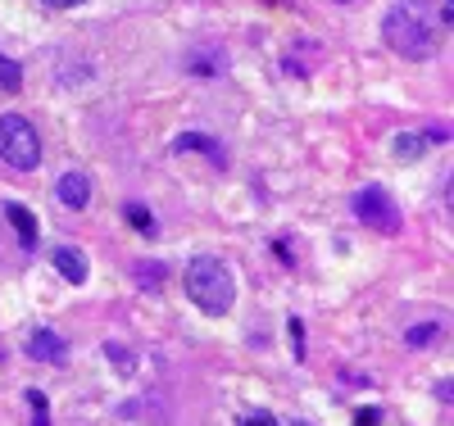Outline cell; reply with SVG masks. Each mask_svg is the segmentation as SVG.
<instances>
[{"mask_svg":"<svg viewBox=\"0 0 454 426\" xmlns=\"http://www.w3.org/2000/svg\"><path fill=\"white\" fill-rule=\"evenodd\" d=\"M450 23V10H432V0H395L382 14L387 46L404 59H432L441 50V32Z\"/></svg>","mask_w":454,"mask_h":426,"instance_id":"cell-1","label":"cell"},{"mask_svg":"<svg viewBox=\"0 0 454 426\" xmlns=\"http://www.w3.org/2000/svg\"><path fill=\"white\" fill-rule=\"evenodd\" d=\"M186 295H192V304L200 308V314H214L223 318L227 308H232L237 299V277H232V267H227L223 259H192L186 263Z\"/></svg>","mask_w":454,"mask_h":426,"instance_id":"cell-2","label":"cell"},{"mask_svg":"<svg viewBox=\"0 0 454 426\" xmlns=\"http://www.w3.org/2000/svg\"><path fill=\"white\" fill-rule=\"evenodd\" d=\"M0 159L19 173H32L42 164V141H36V128L23 113H5V119H0Z\"/></svg>","mask_w":454,"mask_h":426,"instance_id":"cell-3","label":"cell"},{"mask_svg":"<svg viewBox=\"0 0 454 426\" xmlns=\"http://www.w3.org/2000/svg\"><path fill=\"white\" fill-rule=\"evenodd\" d=\"M355 218L364 222V227H372V231H400V209H395V200L387 196L382 186H364L359 196H355Z\"/></svg>","mask_w":454,"mask_h":426,"instance_id":"cell-4","label":"cell"},{"mask_svg":"<svg viewBox=\"0 0 454 426\" xmlns=\"http://www.w3.org/2000/svg\"><path fill=\"white\" fill-rule=\"evenodd\" d=\"M55 196L68 205V209H87L91 205V177L87 173H64L55 182Z\"/></svg>","mask_w":454,"mask_h":426,"instance_id":"cell-5","label":"cell"},{"mask_svg":"<svg viewBox=\"0 0 454 426\" xmlns=\"http://www.w3.org/2000/svg\"><path fill=\"white\" fill-rule=\"evenodd\" d=\"M27 354L36 359V363H64V354H68V345L55 336V331H32V340H27Z\"/></svg>","mask_w":454,"mask_h":426,"instance_id":"cell-6","label":"cell"},{"mask_svg":"<svg viewBox=\"0 0 454 426\" xmlns=\"http://www.w3.org/2000/svg\"><path fill=\"white\" fill-rule=\"evenodd\" d=\"M51 259H55V267L64 273L68 286H82V282H87V259H82V250L59 245V250H51Z\"/></svg>","mask_w":454,"mask_h":426,"instance_id":"cell-7","label":"cell"},{"mask_svg":"<svg viewBox=\"0 0 454 426\" xmlns=\"http://www.w3.org/2000/svg\"><path fill=\"white\" fill-rule=\"evenodd\" d=\"M128 273L137 277L141 290H160V286H164V263H155V259H137Z\"/></svg>","mask_w":454,"mask_h":426,"instance_id":"cell-8","label":"cell"},{"mask_svg":"<svg viewBox=\"0 0 454 426\" xmlns=\"http://www.w3.org/2000/svg\"><path fill=\"white\" fill-rule=\"evenodd\" d=\"M5 218L14 222V231H19V236L32 245L36 241V218H32V209L27 205H5Z\"/></svg>","mask_w":454,"mask_h":426,"instance_id":"cell-9","label":"cell"},{"mask_svg":"<svg viewBox=\"0 0 454 426\" xmlns=\"http://www.w3.org/2000/svg\"><path fill=\"white\" fill-rule=\"evenodd\" d=\"M173 150H209V154H214V164H223V150L214 145V136H200V132L177 136V145H173Z\"/></svg>","mask_w":454,"mask_h":426,"instance_id":"cell-10","label":"cell"},{"mask_svg":"<svg viewBox=\"0 0 454 426\" xmlns=\"http://www.w3.org/2000/svg\"><path fill=\"white\" fill-rule=\"evenodd\" d=\"M123 213H128V222L141 231V236H150V231H155V218H150V209H145V205H128Z\"/></svg>","mask_w":454,"mask_h":426,"instance_id":"cell-11","label":"cell"},{"mask_svg":"<svg viewBox=\"0 0 454 426\" xmlns=\"http://www.w3.org/2000/svg\"><path fill=\"white\" fill-rule=\"evenodd\" d=\"M423 136H413V132H404V136H395V154L400 159H413V154H423Z\"/></svg>","mask_w":454,"mask_h":426,"instance_id":"cell-12","label":"cell"},{"mask_svg":"<svg viewBox=\"0 0 454 426\" xmlns=\"http://www.w3.org/2000/svg\"><path fill=\"white\" fill-rule=\"evenodd\" d=\"M0 87H5V91H19L23 87V73H19L14 59H0Z\"/></svg>","mask_w":454,"mask_h":426,"instance_id":"cell-13","label":"cell"},{"mask_svg":"<svg viewBox=\"0 0 454 426\" xmlns=\"http://www.w3.org/2000/svg\"><path fill=\"white\" fill-rule=\"evenodd\" d=\"M105 354L114 359V368H119V372H132V368H137V359H132V350H123V345H114V340L105 345Z\"/></svg>","mask_w":454,"mask_h":426,"instance_id":"cell-14","label":"cell"},{"mask_svg":"<svg viewBox=\"0 0 454 426\" xmlns=\"http://www.w3.org/2000/svg\"><path fill=\"white\" fill-rule=\"evenodd\" d=\"M27 404H32V426H51V417H46V395H42V391H27Z\"/></svg>","mask_w":454,"mask_h":426,"instance_id":"cell-15","label":"cell"},{"mask_svg":"<svg viewBox=\"0 0 454 426\" xmlns=\"http://www.w3.org/2000/svg\"><path fill=\"white\" fill-rule=\"evenodd\" d=\"M432 336H436V327H413L409 331V345H427Z\"/></svg>","mask_w":454,"mask_h":426,"instance_id":"cell-16","label":"cell"},{"mask_svg":"<svg viewBox=\"0 0 454 426\" xmlns=\"http://www.w3.org/2000/svg\"><path fill=\"white\" fill-rule=\"evenodd\" d=\"M355 422H359V426H377V408H359Z\"/></svg>","mask_w":454,"mask_h":426,"instance_id":"cell-17","label":"cell"},{"mask_svg":"<svg viewBox=\"0 0 454 426\" xmlns=\"http://www.w3.org/2000/svg\"><path fill=\"white\" fill-rule=\"evenodd\" d=\"M241 426H278V422H273V417H263V413H254V417H246Z\"/></svg>","mask_w":454,"mask_h":426,"instance_id":"cell-18","label":"cell"},{"mask_svg":"<svg viewBox=\"0 0 454 426\" xmlns=\"http://www.w3.org/2000/svg\"><path fill=\"white\" fill-rule=\"evenodd\" d=\"M291 340H295V354H305V336H300V322H291Z\"/></svg>","mask_w":454,"mask_h":426,"instance_id":"cell-19","label":"cell"},{"mask_svg":"<svg viewBox=\"0 0 454 426\" xmlns=\"http://www.w3.org/2000/svg\"><path fill=\"white\" fill-rule=\"evenodd\" d=\"M46 5H51V10H73L78 0H46Z\"/></svg>","mask_w":454,"mask_h":426,"instance_id":"cell-20","label":"cell"},{"mask_svg":"<svg viewBox=\"0 0 454 426\" xmlns=\"http://www.w3.org/2000/svg\"><path fill=\"white\" fill-rule=\"evenodd\" d=\"M340 5H346V0H340Z\"/></svg>","mask_w":454,"mask_h":426,"instance_id":"cell-21","label":"cell"},{"mask_svg":"<svg viewBox=\"0 0 454 426\" xmlns=\"http://www.w3.org/2000/svg\"><path fill=\"white\" fill-rule=\"evenodd\" d=\"M300 426H305V422H300Z\"/></svg>","mask_w":454,"mask_h":426,"instance_id":"cell-22","label":"cell"}]
</instances>
